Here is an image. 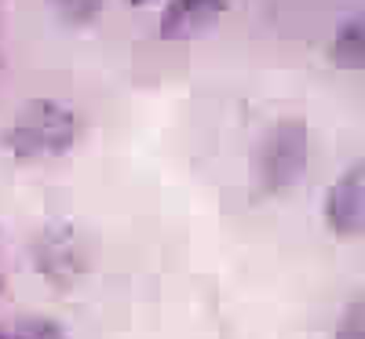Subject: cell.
Returning <instances> with one entry per match:
<instances>
[{"mask_svg":"<svg viewBox=\"0 0 365 339\" xmlns=\"http://www.w3.org/2000/svg\"><path fill=\"white\" fill-rule=\"evenodd\" d=\"M73 142H77V113L55 99H29L0 135L4 153L22 165L66 157Z\"/></svg>","mask_w":365,"mask_h":339,"instance_id":"obj_1","label":"cell"},{"mask_svg":"<svg viewBox=\"0 0 365 339\" xmlns=\"http://www.w3.org/2000/svg\"><path fill=\"white\" fill-rule=\"evenodd\" d=\"M307 153H311V132L307 120L282 117L267 128L252 153V179L263 197H282L289 194L307 172Z\"/></svg>","mask_w":365,"mask_h":339,"instance_id":"obj_2","label":"cell"},{"mask_svg":"<svg viewBox=\"0 0 365 339\" xmlns=\"http://www.w3.org/2000/svg\"><path fill=\"white\" fill-rule=\"evenodd\" d=\"M34 266L51 288L77 285L88 270V252L70 223H51L34 241Z\"/></svg>","mask_w":365,"mask_h":339,"instance_id":"obj_3","label":"cell"},{"mask_svg":"<svg viewBox=\"0 0 365 339\" xmlns=\"http://www.w3.org/2000/svg\"><path fill=\"white\" fill-rule=\"evenodd\" d=\"M325 223L336 237H358L365 223V168L354 161L325 194Z\"/></svg>","mask_w":365,"mask_h":339,"instance_id":"obj_4","label":"cell"},{"mask_svg":"<svg viewBox=\"0 0 365 339\" xmlns=\"http://www.w3.org/2000/svg\"><path fill=\"white\" fill-rule=\"evenodd\" d=\"M227 11V0H168L161 15V41H194L208 33Z\"/></svg>","mask_w":365,"mask_h":339,"instance_id":"obj_5","label":"cell"},{"mask_svg":"<svg viewBox=\"0 0 365 339\" xmlns=\"http://www.w3.org/2000/svg\"><path fill=\"white\" fill-rule=\"evenodd\" d=\"M329 63L336 70L358 73L365 66V22L361 15H351L340 22V29L329 41Z\"/></svg>","mask_w":365,"mask_h":339,"instance_id":"obj_6","label":"cell"},{"mask_svg":"<svg viewBox=\"0 0 365 339\" xmlns=\"http://www.w3.org/2000/svg\"><path fill=\"white\" fill-rule=\"evenodd\" d=\"M103 4H106V0H48V8L55 11V19L63 26H88V22H96Z\"/></svg>","mask_w":365,"mask_h":339,"instance_id":"obj_7","label":"cell"},{"mask_svg":"<svg viewBox=\"0 0 365 339\" xmlns=\"http://www.w3.org/2000/svg\"><path fill=\"white\" fill-rule=\"evenodd\" d=\"M11 339H70V332L51 318H26L15 325Z\"/></svg>","mask_w":365,"mask_h":339,"instance_id":"obj_8","label":"cell"},{"mask_svg":"<svg viewBox=\"0 0 365 339\" xmlns=\"http://www.w3.org/2000/svg\"><path fill=\"white\" fill-rule=\"evenodd\" d=\"M361 311H365L361 296L354 303H347V311H344V318H340L336 335H332V339H365V314Z\"/></svg>","mask_w":365,"mask_h":339,"instance_id":"obj_9","label":"cell"},{"mask_svg":"<svg viewBox=\"0 0 365 339\" xmlns=\"http://www.w3.org/2000/svg\"><path fill=\"white\" fill-rule=\"evenodd\" d=\"M128 4H135V8H143V4H150V0H128Z\"/></svg>","mask_w":365,"mask_h":339,"instance_id":"obj_10","label":"cell"}]
</instances>
